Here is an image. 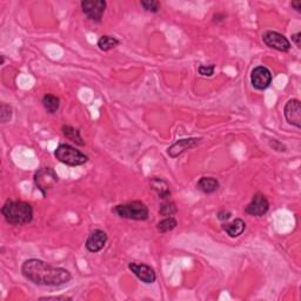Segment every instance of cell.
I'll return each instance as SVG.
<instances>
[{
	"instance_id": "83f0119b",
	"label": "cell",
	"mask_w": 301,
	"mask_h": 301,
	"mask_svg": "<svg viewBox=\"0 0 301 301\" xmlns=\"http://www.w3.org/2000/svg\"><path fill=\"white\" fill-rule=\"evenodd\" d=\"M224 19H226V15L223 14V13H217L213 15V21L217 22V24H219L220 21H223Z\"/></svg>"
},
{
	"instance_id": "52a82bcc",
	"label": "cell",
	"mask_w": 301,
	"mask_h": 301,
	"mask_svg": "<svg viewBox=\"0 0 301 301\" xmlns=\"http://www.w3.org/2000/svg\"><path fill=\"white\" fill-rule=\"evenodd\" d=\"M262 41L270 49L280 51V52H288L291 50V43L284 34L275 31H267L262 34Z\"/></svg>"
},
{
	"instance_id": "9a60e30c",
	"label": "cell",
	"mask_w": 301,
	"mask_h": 301,
	"mask_svg": "<svg viewBox=\"0 0 301 301\" xmlns=\"http://www.w3.org/2000/svg\"><path fill=\"white\" fill-rule=\"evenodd\" d=\"M150 187H152L153 191L156 192V194L159 195L160 199L166 200L171 197V190H169L168 184L164 179L153 178L152 180H150Z\"/></svg>"
},
{
	"instance_id": "e0dca14e",
	"label": "cell",
	"mask_w": 301,
	"mask_h": 301,
	"mask_svg": "<svg viewBox=\"0 0 301 301\" xmlns=\"http://www.w3.org/2000/svg\"><path fill=\"white\" fill-rule=\"evenodd\" d=\"M63 134L65 136L67 139H70L71 142L75 143L79 146H85V140L82 139L80 131L75 127L70 126V125H64L63 126Z\"/></svg>"
},
{
	"instance_id": "44dd1931",
	"label": "cell",
	"mask_w": 301,
	"mask_h": 301,
	"mask_svg": "<svg viewBox=\"0 0 301 301\" xmlns=\"http://www.w3.org/2000/svg\"><path fill=\"white\" fill-rule=\"evenodd\" d=\"M178 212V207L173 201H165L160 205L159 208V213L161 214L162 217H173L174 214H177Z\"/></svg>"
},
{
	"instance_id": "ffe728a7",
	"label": "cell",
	"mask_w": 301,
	"mask_h": 301,
	"mask_svg": "<svg viewBox=\"0 0 301 301\" xmlns=\"http://www.w3.org/2000/svg\"><path fill=\"white\" fill-rule=\"evenodd\" d=\"M177 226H178V222L175 218L166 217L165 219L160 220V222L156 224V229H158L160 233H167L174 229Z\"/></svg>"
},
{
	"instance_id": "7c38bea8",
	"label": "cell",
	"mask_w": 301,
	"mask_h": 301,
	"mask_svg": "<svg viewBox=\"0 0 301 301\" xmlns=\"http://www.w3.org/2000/svg\"><path fill=\"white\" fill-rule=\"evenodd\" d=\"M203 142V138H187V139H180L175 142L167 149V154L171 158H177L186 150L194 149L198 145H200Z\"/></svg>"
},
{
	"instance_id": "4dcf8cb0",
	"label": "cell",
	"mask_w": 301,
	"mask_h": 301,
	"mask_svg": "<svg viewBox=\"0 0 301 301\" xmlns=\"http://www.w3.org/2000/svg\"><path fill=\"white\" fill-rule=\"evenodd\" d=\"M4 63H5V57L1 56V65H4Z\"/></svg>"
},
{
	"instance_id": "30bf717a",
	"label": "cell",
	"mask_w": 301,
	"mask_h": 301,
	"mask_svg": "<svg viewBox=\"0 0 301 301\" xmlns=\"http://www.w3.org/2000/svg\"><path fill=\"white\" fill-rule=\"evenodd\" d=\"M129 268L139 280L145 284H153L156 280V274L152 267L143 262H130Z\"/></svg>"
},
{
	"instance_id": "ba28073f",
	"label": "cell",
	"mask_w": 301,
	"mask_h": 301,
	"mask_svg": "<svg viewBox=\"0 0 301 301\" xmlns=\"http://www.w3.org/2000/svg\"><path fill=\"white\" fill-rule=\"evenodd\" d=\"M272 79V73L267 67L258 66L253 70L251 73V82L253 87L259 89V91H264V89L270 87Z\"/></svg>"
},
{
	"instance_id": "484cf974",
	"label": "cell",
	"mask_w": 301,
	"mask_h": 301,
	"mask_svg": "<svg viewBox=\"0 0 301 301\" xmlns=\"http://www.w3.org/2000/svg\"><path fill=\"white\" fill-rule=\"evenodd\" d=\"M218 219L222 220V222H226V220L230 219V217H232V213L229 212V211H226V210H222L218 212Z\"/></svg>"
},
{
	"instance_id": "9c48e42d",
	"label": "cell",
	"mask_w": 301,
	"mask_h": 301,
	"mask_svg": "<svg viewBox=\"0 0 301 301\" xmlns=\"http://www.w3.org/2000/svg\"><path fill=\"white\" fill-rule=\"evenodd\" d=\"M270 210V203L264 194L257 193L253 195L251 203L245 207V213L253 217H262Z\"/></svg>"
},
{
	"instance_id": "8fae6325",
	"label": "cell",
	"mask_w": 301,
	"mask_h": 301,
	"mask_svg": "<svg viewBox=\"0 0 301 301\" xmlns=\"http://www.w3.org/2000/svg\"><path fill=\"white\" fill-rule=\"evenodd\" d=\"M284 115L287 123L297 129L301 127V102L298 99H291L286 102L284 108Z\"/></svg>"
},
{
	"instance_id": "7a4b0ae2",
	"label": "cell",
	"mask_w": 301,
	"mask_h": 301,
	"mask_svg": "<svg viewBox=\"0 0 301 301\" xmlns=\"http://www.w3.org/2000/svg\"><path fill=\"white\" fill-rule=\"evenodd\" d=\"M1 214L9 225H27L33 220V207L26 201L8 200L2 206Z\"/></svg>"
},
{
	"instance_id": "f546056e",
	"label": "cell",
	"mask_w": 301,
	"mask_h": 301,
	"mask_svg": "<svg viewBox=\"0 0 301 301\" xmlns=\"http://www.w3.org/2000/svg\"><path fill=\"white\" fill-rule=\"evenodd\" d=\"M41 300H71V298L66 297H46V298H40Z\"/></svg>"
},
{
	"instance_id": "ac0fdd59",
	"label": "cell",
	"mask_w": 301,
	"mask_h": 301,
	"mask_svg": "<svg viewBox=\"0 0 301 301\" xmlns=\"http://www.w3.org/2000/svg\"><path fill=\"white\" fill-rule=\"evenodd\" d=\"M41 102H43V106L45 110H46L51 114L57 113V111L59 110V107H60V99L58 98L57 95L51 94V93L45 94Z\"/></svg>"
},
{
	"instance_id": "5b68a950",
	"label": "cell",
	"mask_w": 301,
	"mask_h": 301,
	"mask_svg": "<svg viewBox=\"0 0 301 301\" xmlns=\"http://www.w3.org/2000/svg\"><path fill=\"white\" fill-rule=\"evenodd\" d=\"M33 181L36 187L39 190L45 197L47 192L56 186L59 181L56 171L52 167H43L39 168L34 173Z\"/></svg>"
},
{
	"instance_id": "277c9868",
	"label": "cell",
	"mask_w": 301,
	"mask_h": 301,
	"mask_svg": "<svg viewBox=\"0 0 301 301\" xmlns=\"http://www.w3.org/2000/svg\"><path fill=\"white\" fill-rule=\"evenodd\" d=\"M54 156L67 166H81L88 161L87 155L69 144H60L54 150Z\"/></svg>"
},
{
	"instance_id": "8992f818",
	"label": "cell",
	"mask_w": 301,
	"mask_h": 301,
	"mask_svg": "<svg viewBox=\"0 0 301 301\" xmlns=\"http://www.w3.org/2000/svg\"><path fill=\"white\" fill-rule=\"evenodd\" d=\"M80 6H81L84 14L89 20L100 22L102 17H104L107 4L105 0H82Z\"/></svg>"
},
{
	"instance_id": "d6986e66",
	"label": "cell",
	"mask_w": 301,
	"mask_h": 301,
	"mask_svg": "<svg viewBox=\"0 0 301 301\" xmlns=\"http://www.w3.org/2000/svg\"><path fill=\"white\" fill-rule=\"evenodd\" d=\"M120 44V41L117 39V38L112 37V36H101L98 40V47L104 52H107V51H111L112 49H115L118 45Z\"/></svg>"
},
{
	"instance_id": "d4e9b609",
	"label": "cell",
	"mask_w": 301,
	"mask_h": 301,
	"mask_svg": "<svg viewBox=\"0 0 301 301\" xmlns=\"http://www.w3.org/2000/svg\"><path fill=\"white\" fill-rule=\"evenodd\" d=\"M270 144L271 146L273 147V150H277V152H285V150H286V146H285L284 144H281L280 142H278L277 139H272Z\"/></svg>"
},
{
	"instance_id": "4316f807",
	"label": "cell",
	"mask_w": 301,
	"mask_h": 301,
	"mask_svg": "<svg viewBox=\"0 0 301 301\" xmlns=\"http://www.w3.org/2000/svg\"><path fill=\"white\" fill-rule=\"evenodd\" d=\"M292 41L296 44V46L298 47V49H300L301 47V33L300 32H297V33L292 34Z\"/></svg>"
},
{
	"instance_id": "7402d4cb",
	"label": "cell",
	"mask_w": 301,
	"mask_h": 301,
	"mask_svg": "<svg viewBox=\"0 0 301 301\" xmlns=\"http://www.w3.org/2000/svg\"><path fill=\"white\" fill-rule=\"evenodd\" d=\"M140 5L143 6L145 11L150 12V13H158L160 7H161V4H160L158 0H143L140 2Z\"/></svg>"
},
{
	"instance_id": "5bb4252c",
	"label": "cell",
	"mask_w": 301,
	"mask_h": 301,
	"mask_svg": "<svg viewBox=\"0 0 301 301\" xmlns=\"http://www.w3.org/2000/svg\"><path fill=\"white\" fill-rule=\"evenodd\" d=\"M223 229L225 230L229 238H238V236L245 232L246 223L242 219L238 218V219H234L233 222L224 224Z\"/></svg>"
},
{
	"instance_id": "4fadbf2b",
	"label": "cell",
	"mask_w": 301,
	"mask_h": 301,
	"mask_svg": "<svg viewBox=\"0 0 301 301\" xmlns=\"http://www.w3.org/2000/svg\"><path fill=\"white\" fill-rule=\"evenodd\" d=\"M107 234L101 229H94L91 234L88 235L86 240L85 247L87 248L88 252L98 253L105 247L107 242Z\"/></svg>"
},
{
	"instance_id": "6da1fadb",
	"label": "cell",
	"mask_w": 301,
	"mask_h": 301,
	"mask_svg": "<svg viewBox=\"0 0 301 301\" xmlns=\"http://www.w3.org/2000/svg\"><path fill=\"white\" fill-rule=\"evenodd\" d=\"M21 273L31 283L39 286H63L70 283L72 274L63 267H56L40 259H28L21 266Z\"/></svg>"
},
{
	"instance_id": "603a6c76",
	"label": "cell",
	"mask_w": 301,
	"mask_h": 301,
	"mask_svg": "<svg viewBox=\"0 0 301 301\" xmlns=\"http://www.w3.org/2000/svg\"><path fill=\"white\" fill-rule=\"evenodd\" d=\"M12 119V107L9 105L2 102L0 105V120H1V124H6L8 123L9 120Z\"/></svg>"
},
{
	"instance_id": "f1b7e54d",
	"label": "cell",
	"mask_w": 301,
	"mask_h": 301,
	"mask_svg": "<svg viewBox=\"0 0 301 301\" xmlns=\"http://www.w3.org/2000/svg\"><path fill=\"white\" fill-rule=\"evenodd\" d=\"M291 6L296 9L297 12H301V1L300 0H294V1L291 2Z\"/></svg>"
},
{
	"instance_id": "cb8c5ba5",
	"label": "cell",
	"mask_w": 301,
	"mask_h": 301,
	"mask_svg": "<svg viewBox=\"0 0 301 301\" xmlns=\"http://www.w3.org/2000/svg\"><path fill=\"white\" fill-rule=\"evenodd\" d=\"M214 71H216V65L214 64H211V65H200L199 69H198L199 75L203 76H212L214 75Z\"/></svg>"
},
{
	"instance_id": "3957f363",
	"label": "cell",
	"mask_w": 301,
	"mask_h": 301,
	"mask_svg": "<svg viewBox=\"0 0 301 301\" xmlns=\"http://www.w3.org/2000/svg\"><path fill=\"white\" fill-rule=\"evenodd\" d=\"M112 212L117 214L118 217L124 218V219L136 220V222H145V220L149 219L150 216L149 207L143 201L139 200L117 205V206L113 207Z\"/></svg>"
},
{
	"instance_id": "2e32d148",
	"label": "cell",
	"mask_w": 301,
	"mask_h": 301,
	"mask_svg": "<svg viewBox=\"0 0 301 301\" xmlns=\"http://www.w3.org/2000/svg\"><path fill=\"white\" fill-rule=\"evenodd\" d=\"M219 187L220 184L219 181H218V179L212 177H203L201 179H199V181H198L197 184L198 190L206 194L214 193V192L219 190Z\"/></svg>"
}]
</instances>
